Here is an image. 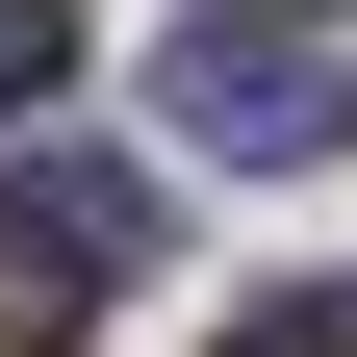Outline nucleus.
I'll return each instance as SVG.
<instances>
[{"label":"nucleus","instance_id":"5","mask_svg":"<svg viewBox=\"0 0 357 357\" xmlns=\"http://www.w3.org/2000/svg\"><path fill=\"white\" fill-rule=\"evenodd\" d=\"M178 26H306V0H178Z\"/></svg>","mask_w":357,"mask_h":357},{"label":"nucleus","instance_id":"2","mask_svg":"<svg viewBox=\"0 0 357 357\" xmlns=\"http://www.w3.org/2000/svg\"><path fill=\"white\" fill-rule=\"evenodd\" d=\"M357 128V77H306V52H230V26H204V77H178V153H230V178H306Z\"/></svg>","mask_w":357,"mask_h":357},{"label":"nucleus","instance_id":"4","mask_svg":"<svg viewBox=\"0 0 357 357\" xmlns=\"http://www.w3.org/2000/svg\"><path fill=\"white\" fill-rule=\"evenodd\" d=\"M52 77H77V26H52V0H0V102H52Z\"/></svg>","mask_w":357,"mask_h":357},{"label":"nucleus","instance_id":"3","mask_svg":"<svg viewBox=\"0 0 357 357\" xmlns=\"http://www.w3.org/2000/svg\"><path fill=\"white\" fill-rule=\"evenodd\" d=\"M230 357H357V281H306V306H255Z\"/></svg>","mask_w":357,"mask_h":357},{"label":"nucleus","instance_id":"1","mask_svg":"<svg viewBox=\"0 0 357 357\" xmlns=\"http://www.w3.org/2000/svg\"><path fill=\"white\" fill-rule=\"evenodd\" d=\"M153 281V178H102V153H0V357H52L77 306H128Z\"/></svg>","mask_w":357,"mask_h":357}]
</instances>
